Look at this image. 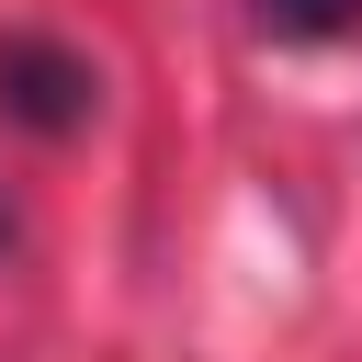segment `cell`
<instances>
[{
  "label": "cell",
  "mask_w": 362,
  "mask_h": 362,
  "mask_svg": "<svg viewBox=\"0 0 362 362\" xmlns=\"http://www.w3.org/2000/svg\"><path fill=\"white\" fill-rule=\"evenodd\" d=\"M102 113V68L57 34H0V124L23 136H79Z\"/></svg>",
  "instance_id": "cell-1"
},
{
  "label": "cell",
  "mask_w": 362,
  "mask_h": 362,
  "mask_svg": "<svg viewBox=\"0 0 362 362\" xmlns=\"http://www.w3.org/2000/svg\"><path fill=\"white\" fill-rule=\"evenodd\" d=\"M249 23L272 45H339V34H362V0H249Z\"/></svg>",
  "instance_id": "cell-2"
},
{
  "label": "cell",
  "mask_w": 362,
  "mask_h": 362,
  "mask_svg": "<svg viewBox=\"0 0 362 362\" xmlns=\"http://www.w3.org/2000/svg\"><path fill=\"white\" fill-rule=\"evenodd\" d=\"M0 249H11V204H0Z\"/></svg>",
  "instance_id": "cell-3"
}]
</instances>
